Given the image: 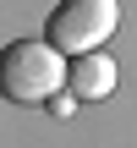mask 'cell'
<instances>
[{
  "mask_svg": "<svg viewBox=\"0 0 137 148\" xmlns=\"http://www.w3.org/2000/svg\"><path fill=\"white\" fill-rule=\"evenodd\" d=\"M66 82V55L44 38H16L0 49V99L5 104H49Z\"/></svg>",
  "mask_w": 137,
  "mask_h": 148,
  "instance_id": "1",
  "label": "cell"
},
{
  "mask_svg": "<svg viewBox=\"0 0 137 148\" xmlns=\"http://www.w3.org/2000/svg\"><path fill=\"white\" fill-rule=\"evenodd\" d=\"M115 22H121V0H60L44 16V44L60 49L66 60L71 55H93L115 33Z\"/></svg>",
  "mask_w": 137,
  "mask_h": 148,
  "instance_id": "2",
  "label": "cell"
},
{
  "mask_svg": "<svg viewBox=\"0 0 137 148\" xmlns=\"http://www.w3.org/2000/svg\"><path fill=\"white\" fill-rule=\"evenodd\" d=\"M66 88H71V99H82V104L110 99V93H115V60H110L104 49L71 55V60H66Z\"/></svg>",
  "mask_w": 137,
  "mask_h": 148,
  "instance_id": "3",
  "label": "cell"
}]
</instances>
